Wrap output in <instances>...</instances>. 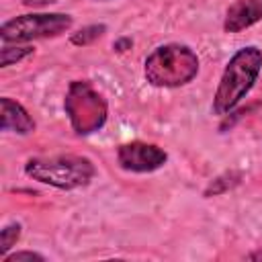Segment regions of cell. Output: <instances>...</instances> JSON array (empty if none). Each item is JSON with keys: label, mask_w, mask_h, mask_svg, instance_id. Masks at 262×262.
<instances>
[{"label": "cell", "mask_w": 262, "mask_h": 262, "mask_svg": "<svg viewBox=\"0 0 262 262\" xmlns=\"http://www.w3.org/2000/svg\"><path fill=\"white\" fill-rule=\"evenodd\" d=\"M20 233H23V227L20 223H8L2 227L0 231V256H6L10 254V250L16 246V242L20 239Z\"/></svg>", "instance_id": "cell-11"}, {"label": "cell", "mask_w": 262, "mask_h": 262, "mask_svg": "<svg viewBox=\"0 0 262 262\" xmlns=\"http://www.w3.org/2000/svg\"><path fill=\"white\" fill-rule=\"evenodd\" d=\"M51 2H55V0H23V4H27V6H45Z\"/></svg>", "instance_id": "cell-14"}, {"label": "cell", "mask_w": 262, "mask_h": 262, "mask_svg": "<svg viewBox=\"0 0 262 262\" xmlns=\"http://www.w3.org/2000/svg\"><path fill=\"white\" fill-rule=\"evenodd\" d=\"M63 111L76 135H92L100 131L108 117L104 96L88 80H72L63 98Z\"/></svg>", "instance_id": "cell-4"}, {"label": "cell", "mask_w": 262, "mask_h": 262, "mask_svg": "<svg viewBox=\"0 0 262 262\" xmlns=\"http://www.w3.org/2000/svg\"><path fill=\"white\" fill-rule=\"evenodd\" d=\"M96 2H108V0H96Z\"/></svg>", "instance_id": "cell-15"}, {"label": "cell", "mask_w": 262, "mask_h": 262, "mask_svg": "<svg viewBox=\"0 0 262 262\" xmlns=\"http://www.w3.org/2000/svg\"><path fill=\"white\" fill-rule=\"evenodd\" d=\"M131 45H133V41H131L129 37H123V39H119V41L113 43V49H115V51H125V49H129Z\"/></svg>", "instance_id": "cell-13"}, {"label": "cell", "mask_w": 262, "mask_h": 262, "mask_svg": "<svg viewBox=\"0 0 262 262\" xmlns=\"http://www.w3.org/2000/svg\"><path fill=\"white\" fill-rule=\"evenodd\" d=\"M74 18L66 12H29L4 20L0 39L4 43H29L35 39H49L68 33Z\"/></svg>", "instance_id": "cell-5"}, {"label": "cell", "mask_w": 262, "mask_h": 262, "mask_svg": "<svg viewBox=\"0 0 262 262\" xmlns=\"http://www.w3.org/2000/svg\"><path fill=\"white\" fill-rule=\"evenodd\" d=\"M166 162H168V154L156 143L129 141L119 145L117 149V164L125 172L147 174V172L160 170Z\"/></svg>", "instance_id": "cell-6"}, {"label": "cell", "mask_w": 262, "mask_h": 262, "mask_svg": "<svg viewBox=\"0 0 262 262\" xmlns=\"http://www.w3.org/2000/svg\"><path fill=\"white\" fill-rule=\"evenodd\" d=\"M262 20V0H235L229 4L223 20L225 33H242Z\"/></svg>", "instance_id": "cell-7"}, {"label": "cell", "mask_w": 262, "mask_h": 262, "mask_svg": "<svg viewBox=\"0 0 262 262\" xmlns=\"http://www.w3.org/2000/svg\"><path fill=\"white\" fill-rule=\"evenodd\" d=\"M25 174L59 190H76L92 182L96 176V166L86 156L59 154L47 158H29L25 162Z\"/></svg>", "instance_id": "cell-3"}, {"label": "cell", "mask_w": 262, "mask_h": 262, "mask_svg": "<svg viewBox=\"0 0 262 262\" xmlns=\"http://www.w3.org/2000/svg\"><path fill=\"white\" fill-rule=\"evenodd\" d=\"M2 262H45V256L31 250H18L12 254L2 256Z\"/></svg>", "instance_id": "cell-12"}, {"label": "cell", "mask_w": 262, "mask_h": 262, "mask_svg": "<svg viewBox=\"0 0 262 262\" xmlns=\"http://www.w3.org/2000/svg\"><path fill=\"white\" fill-rule=\"evenodd\" d=\"M35 51L33 45H20V43H4L2 49H0V68H8V66H14L18 61H23L25 57H29L31 53Z\"/></svg>", "instance_id": "cell-9"}, {"label": "cell", "mask_w": 262, "mask_h": 262, "mask_svg": "<svg viewBox=\"0 0 262 262\" xmlns=\"http://www.w3.org/2000/svg\"><path fill=\"white\" fill-rule=\"evenodd\" d=\"M104 31H106V25H102V23H100V25H86V27H82L80 31L72 33L70 43L76 45V47H86V45L94 43L98 37H102Z\"/></svg>", "instance_id": "cell-10"}, {"label": "cell", "mask_w": 262, "mask_h": 262, "mask_svg": "<svg viewBox=\"0 0 262 262\" xmlns=\"http://www.w3.org/2000/svg\"><path fill=\"white\" fill-rule=\"evenodd\" d=\"M201 68L196 51L184 43L154 47L143 61V78L154 88H180L190 84Z\"/></svg>", "instance_id": "cell-2"}, {"label": "cell", "mask_w": 262, "mask_h": 262, "mask_svg": "<svg viewBox=\"0 0 262 262\" xmlns=\"http://www.w3.org/2000/svg\"><path fill=\"white\" fill-rule=\"evenodd\" d=\"M0 129L6 133H16V135H31L35 131V121L27 113V108L16 102L10 96L0 98Z\"/></svg>", "instance_id": "cell-8"}, {"label": "cell", "mask_w": 262, "mask_h": 262, "mask_svg": "<svg viewBox=\"0 0 262 262\" xmlns=\"http://www.w3.org/2000/svg\"><path fill=\"white\" fill-rule=\"evenodd\" d=\"M260 72H262V49L256 45H246L237 49L229 57L219 78L211 111L217 117L229 115L250 94V90L258 82Z\"/></svg>", "instance_id": "cell-1"}]
</instances>
